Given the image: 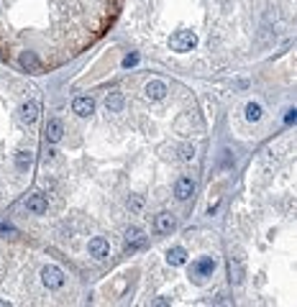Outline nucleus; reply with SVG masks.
<instances>
[{
    "label": "nucleus",
    "instance_id": "f257e3e1",
    "mask_svg": "<svg viewBox=\"0 0 297 307\" xmlns=\"http://www.w3.org/2000/svg\"><path fill=\"white\" fill-rule=\"evenodd\" d=\"M198 44V36H195V31H177V34L169 39V46H172V51L177 54H185V51H192V46Z\"/></svg>",
    "mask_w": 297,
    "mask_h": 307
},
{
    "label": "nucleus",
    "instance_id": "f03ea898",
    "mask_svg": "<svg viewBox=\"0 0 297 307\" xmlns=\"http://www.w3.org/2000/svg\"><path fill=\"white\" fill-rule=\"evenodd\" d=\"M215 271V261L210 258V256H202V258H198V261H192V266H190V276L195 282H202L205 276H210Z\"/></svg>",
    "mask_w": 297,
    "mask_h": 307
},
{
    "label": "nucleus",
    "instance_id": "7ed1b4c3",
    "mask_svg": "<svg viewBox=\"0 0 297 307\" xmlns=\"http://www.w3.org/2000/svg\"><path fill=\"white\" fill-rule=\"evenodd\" d=\"M87 251H90V256L95 261H102V258H108V254H110V243L102 236H98V238H93L90 243H87Z\"/></svg>",
    "mask_w": 297,
    "mask_h": 307
},
{
    "label": "nucleus",
    "instance_id": "20e7f679",
    "mask_svg": "<svg viewBox=\"0 0 297 307\" xmlns=\"http://www.w3.org/2000/svg\"><path fill=\"white\" fill-rule=\"evenodd\" d=\"M174 230V215L172 212H159L154 218V233L156 236H167Z\"/></svg>",
    "mask_w": 297,
    "mask_h": 307
},
{
    "label": "nucleus",
    "instance_id": "39448f33",
    "mask_svg": "<svg viewBox=\"0 0 297 307\" xmlns=\"http://www.w3.org/2000/svg\"><path fill=\"white\" fill-rule=\"evenodd\" d=\"M144 92H146L148 100H164L167 92H169V87H167V82H161V80H151V82H146Z\"/></svg>",
    "mask_w": 297,
    "mask_h": 307
},
{
    "label": "nucleus",
    "instance_id": "423d86ee",
    "mask_svg": "<svg viewBox=\"0 0 297 307\" xmlns=\"http://www.w3.org/2000/svg\"><path fill=\"white\" fill-rule=\"evenodd\" d=\"M41 279H44V284H47V287L56 289V287L64 284V271L59 269V266H47V269H44V274H41Z\"/></svg>",
    "mask_w": 297,
    "mask_h": 307
},
{
    "label": "nucleus",
    "instance_id": "0eeeda50",
    "mask_svg": "<svg viewBox=\"0 0 297 307\" xmlns=\"http://www.w3.org/2000/svg\"><path fill=\"white\" fill-rule=\"evenodd\" d=\"M192 192H195V179L192 177H180L174 182V197L177 200H187V197H192Z\"/></svg>",
    "mask_w": 297,
    "mask_h": 307
},
{
    "label": "nucleus",
    "instance_id": "6e6552de",
    "mask_svg": "<svg viewBox=\"0 0 297 307\" xmlns=\"http://www.w3.org/2000/svg\"><path fill=\"white\" fill-rule=\"evenodd\" d=\"M26 210L34 212V215H44V212L49 210V200L44 197V195H28V200H26Z\"/></svg>",
    "mask_w": 297,
    "mask_h": 307
},
{
    "label": "nucleus",
    "instance_id": "1a4fd4ad",
    "mask_svg": "<svg viewBox=\"0 0 297 307\" xmlns=\"http://www.w3.org/2000/svg\"><path fill=\"white\" fill-rule=\"evenodd\" d=\"M72 110L77 113L80 118H87L93 110H95V100L93 98H87V95H82V98H74V102H72Z\"/></svg>",
    "mask_w": 297,
    "mask_h": 307
},
{
    "label": "nucleus",
    "instance_id": "9d476101",
    "mask_svg": "<svg viewBox=\"0 0 297 307\" xmlns=\"http://www.w3.org/2000/svg\"><path fill=\"white\" fill-rule=\"evenodd\" d=\"M62 136H64V123L56 120V118H51V120L47 123V141L56 144V141H62Z\"/></svg>",
    "mask_w": 297,
    "mask_h": 307
},
{
    "label": "nucleus",
    "instance_id": "9b49d317",
    "mask_svg": "<svg viewBox=\"0 0 297 307\" xmlns=\"http://www.w3.org/2000/svg\"><path fill=\"white\" fill-rule=\"evenodd\" d=\"M21 67H23L26 72H34V74L44 72V64L36 59V54H34V51H26V54L21 56Z\"/></svg>",
    "mask_w": 297,
    "mask_h": 307
},
{
    "label": "nucleus",
    "instance_id": "f8f14e48",
    "mask_svg": "<svg viewBox=\"0 0 297 307\" xmlns=\"http://www.w3.org/2000/svg\"><path fill=\"white\" fill-rule=\"evenodd\" d=\"M21 120L23 123H28V126H31V123H36L39 120V105L31 100V102H23L21 105Z\"/></svg>",
    "mask_w": 297,
    "mask_h": 307
},
{
    "label": "nucleus",
    "instance_id": "ddd939ff",
    "mask_svg": "<svg viewBox=\"0 0 297 307\" xmlns=\"http://www.w3.org/2000/svg\"><path fill=\"white\" fill-rule=\"evenodd\" d=\"M123 105H126L123 92H110V95L105 98V107H108V113H121V110H123Z\"/></svg>",
    "mask_w": 297,
    "mask_h": 307
},
{
    "label": "nucleus",
    "instance_id": "4468645a",
    "mask_svg": "<svg viewBox=\"0 0 297 307\" xmlns=\"http://www.w3.org/2000/svg\"><path fill=\"white\" fill-rule=\"evenodd\" d=\"M126 241H128L131 249H139V246L146 243V236H144L141 228H128V230H126Z\"/></svg>",
    "mask_w": 297,
    "mask_h": 307
},
{
    "label": "nucleus",
    "instance_id": "2eb2a0df",
    "mask_svg": "<svg viewBox=\"0 0 297 307\" xmlns=\"http://www.w3.org/2000/svg\"><path fill=\"white\" fill-rule=\"evenodd\" d=\"M167 261H169V266H182L187 261V251L182 249V246H174V249L167 254Z\"/></svg>",
    "mask_w": 297,
    "mask_h": 307
},
{
    "label": "nucleus",
    "instance_id": "dca6fc26",
    "mask_svg": "<svg viewBox=\"0 0 297 307\" xmlns=\"http://www.w3.org/2000/svg\"><path fill=\"white\" fill-rule=\"evenodd\" d=\"M259 118H261V105H259V102H248V105H246V120L254 123V120H259Z\"/></svg>",
    "mask_w": 297,
    "mask_h": 307
},
{
    "label": "nucleus",
    "instance_id": "f3484780",
    "mask_svg": "<svg viewBox=\"0 0 297 307\" xmlns=\"http://www.w3.org/2000/svg\"><path fill=\"white\" fill-rule=\"evenodd\" d=\"M228 271H231V282L233 284H239L241 279H244V271H241V264H239V261H231V266H228Z\"/></svg>",
    "mask_w": 297,
    "mask_h": 307
},
{
    "label": "nucleus",
    "instance_id": "a211bd4d",
    "mask_svg": "<svg viewBox=\"0 0 297 307\" xmlns=\"http://www.w3.org/2000/svg\"><path fill=\"white\" fill-rule=\"evenodd\" d=\"M31 151H21L18 154V156H16V164H18V169H21V172H23V169H28V166H31Z\"/></svg>",
    "mask_w": 297,
    "mask_h": 307
},
{
    "label": "nucleus",
    "instance_id": "6ab92c4d",
    "mask_svg": "<svg viewBox=\"0 0 297 307\" xmlns=\"http://www.w3.org/2000/svg\"><path fill=\"white\" fill-rule=\"evenodd\" d=\"M180 159H182V161H192V159H195V146H190V144L182 146V149H180Z\"/></svg>",
    "mask_w": 297,
    "mask_h": 307
},
{
    "label": "nucleus",
    "instance_id": "aec40b11",
    "mask_svg": "<svg viewBox=\"0 0 297 307\" xmlns=\"http://www.w3.org/2000/svg\"><path fill=\"white\" fill-rule=\"evenodd\" d=\"M128 207H131V210H141V207H144V197H139V195H131V200H128Z\"/></svg>",
    "mask_w": 297,
    "mask_h": 307
},
{
    "label": "nucleus",
    "instance_id": "412c9836",
    "mask_svg": "<svg viewBox=\"0 0 297 307\" xmlns=\"http://www.w3.org/2000/svg\"><path fill=\"white\" fill-rule=\"evenodd\" d=\"M136 61H139V56H136V54H128V56L123 59V67H133Z\"/></svg>",
    "mask_w": 297,
    "mask_h": 307
}]
</instances>
